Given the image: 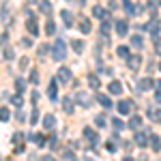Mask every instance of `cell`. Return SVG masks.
Listing matches in <instances>:
<instances>
[{"label":"cell","mask_w":161,"mask_h":161,"mask_svg":"<svg viewBox=\"0 0 161 161\" xmlns=\"http://www.w3.org/2000/svg\"><path fill=\"white\" fill-rule=\"evenodd\" d=\"M77 101H82V105H84V108H88V105H90V99H88L84 92H80V95H77Z\"/></svg>","instance_id":"f1b7e54d"},{"label":"cell","mask_w":161,"mask_h":161,"mask_svg":"<svg viewBox=\"0 0 161 161\" xmlns=\"http://www.w3.org/2000/svg\"><path fill=\"white\" fill-rule=\"evenodd\" d=\"M131 45H133L136 50H142V45H144L142 37H140V35H133V37H131Z\"/></svg>","instance_id":"ac0fdd59"},{"label":"cell","mask_w":161,"mask_h":161,"mask_svg":"<svg viewBox=\"0 0 161 161\" xmlns=\"http://www.w3.org/2000/svg\"><path fill=\"white\" fill-rule=\"evenodd\" d=\"M140 125H142V118H140V116H131L129 127H131V129H140Z\"/></svg>","instance_id":"cb8c5ba5"},{"label":"cell","mask_w":161,"mask_h":161,"mask_svg":"<svg viewBox=\"0 0 161 161\" xmlns=\"http://www.w3.org/2000/svg\"><path fill=\"white\" fill-rule=\"evenodd\" d=\"M62 110L67 112V114H73V101L69 99V97H64V99H62Z\"/></svg>","instance_id":"4fadbf2b"},{"label":"cell","mask_w":161,"mask_h":161,"mask_svg":"<svg viewBox=\"0 0 161 161\" xmlns=\"http://www.w3.org/2000/svg\"><path fill=\"white\" fill-rule=\"evenodd\" d=\"M47 95H50V99H56V97H58V86H56V82H52V84H50Z\"/></svg>","instance_id":"603a6c76"},{"label":"cell","mask_w":161,"mask_h":161,"mask_svg":"<svg viewBox=\"0 0 161 161\" xmlns=\"http://www.w3.org/2000/svg\"><path fill=\"white\" fill-rule=\"evenodd\" d=\"M133 142H136L137 146H146V144H148V142H146V133H136V140H133Z\"/></svg>","instance_id":"7402d4cb"},{"label":"cell","mask_w":161,"mask_h":161,"mask_svg":"<svg viewBox=\"0 0 161 161\" xmlns=\"http://www.w3.org/2000/svg\"><path fill=\"white\" fill-rule=\"evenodd\" d=\"M84 137H86V140L90 142V144H97V142H99V137H97V133H95V131H92L90 127H86V129H84Z\"/></svg>","instance_id":"ba28073f"},{"label":"cell","mask_w":161,"mask_h":161,"mask_svg":"<svg viewBox=\"0 0 161 161\" xmlns=\"http://www.w3.org/2000/svg\"><path fill=\"white\" fill-rule=\"evenodd\" d=\"M127 30H129L127 19H118V22H116V32H118L120 37H125V35H127Z\"/></svg>","instance_id":"9c48e42d"},{"label":"cell","mask_w":161,"mask_h":161,"mask_svg":"<svg viewBox=\"0 0 161 161\" xmlns=\"http://www.w3.org/2000/svg\"><path fill=\"white\" fill-rule=\"evenodd\" d=\"M116 54H118V56H127V54H129V47H125V45H120V47H118V50H116Z\"/></svg>","instance_id":"836d02e7"},{"label":"cell","mask_w":161,"mask_h":161,"mask_svg":"<svg viewBox=\"0 0 161 161\" xmlns=\"http://www.w3.org/2000/svg\"><path fill=\"white\" fill-rule=\"evenodd\" d=\"M41 11H45V13H50V2H41V7H39Z\"/></svg>","instance_id":"ab89813d"},{"label":"cell","mask_w":161,"mask_h":161,"mask_svg":"<svg viewBox=\"0 0 161 161\" xmlns=\"http://www.w3.org/2000/svg\"><path fill=\"white\" fill-rule=\"evenodd\" d=\"M60 15H62V19H64V26L71 28V26H73V13H71V11H62Z\"/></svg>","instance_id":"9a60e30c"},{"label":"cell","mask_w":161,"mask_h":161,"mask_svg":"<svg viewBox=\"0 0 161 161\" xmlns=\"http://www.w3.org/2000/svg\"><path fill=\"white\" fill-rule=\"evenodd\" d=\"M148 118H153V120H157V123L161 125V108H157V110H150V112H148Z\"/></svg>","instance_id":"44dd1931"},{"label":"cell","mask_w":161,"mask_h":161,"mask_svg":"<svg viewBox=\"0 0 161 161\" xmlns=\"http://www.w3.org/2000/svg\"><path fill=\"white\" fill-rule=\"evenodd\" d=\"M30 140H32L37 146H43V144H45V136H43V133H35V136H30Z\"/></svg>","instance_id":"d6986e66"},{"label":"cell","mask_w":161,"mask_h":161,"mask_svg":"<svg viewBox=\"0 0 161 161\" xmlns=\"http://www.w3.org/2000/svg\"><path fill=\"white\" fill-rule=\"evenodd\" d=\"M50 146H52L54 150L58 148V140H56V137H52V140H50Z\"/></svg>","instance_id":"b9f144b4"},{"label":"cell","mask_w":161,"mask_h":161,"mask_svg":"<svg viewBox=\"0 0 161 161\" xmlns=\"http://www.w3.org/2000/svg\"><path fill=\"white\" fill-rule=\"evenodd\" d=\"M4 58H13V50H11V47L4 50Z\"/></svg>","instance_id":"ee69618b"},{"label":"cell","mask_w":161,"mask_h":161,"mask_svg":"<svg viewBox=\"0 0 161 161\" xmlns=\"http://www.w3.org/2000/svg\"><path fill=\"white\" fill-rule=\"evenodd\" d=\"M22 140H24V133H15V136H13V142H15V144H17V153H22V148H24V146H22Z\"/></svg>","instance_id":"ffe728a7"},{"label":"cell","mask_w":161,"mask_h":161,"mask_svg":"<svg viewBox=\"0 0 161 161\" xmlns=\"http://www.w3.org/2000/svg\"><path fill=\"white\" fill-rule=\"evenodd\" d=\"M127 64H129V69H131V73H137V69H140V64H142V56H131L129 60H127Z\"/></svg>","instance_id":"3957f363"},{"label":"cell","mask_w":161,"mask_h":161,"mask_svg":"<svg viewBox=\"0 0 161 161\" xmlns=\"http://www.w3.org/2000/svg\"><path fill=\"white\" fill-rule=\"evenodd\" d=\"M28 2H32V4H35V2H37V0H28Z\"/></svg>","instance_id":"7dc6e473"},{"label":"cell","mask_w":161,"mask_h":161,"mask_svg":"<svg viewBox=\"0 0 161 161\" xmlns=\"http://www.w3.org/2000/svg\"><path fill=\"white\" fill-rule=\"evenodd\" d=\"M110 26H112L110 19H103V24H101V32H103V35H108V32H110Z\"/></svg>","instance_id":"f546056e"},{"label":"cell","mask_w":161,"mask_h":161,"mask_svg":"<svg viewBox=\"0 0 161 161\" xmlns=\"http://www.w3.org/2000/svg\"><path fill=\"white\" fill-rule=\"evenodd\" d=\"M71 45H73V50L77 52V54L84 50V41H80V39H73V43H71Z\"/></svg>","instance_id":"484cf974"},{"label":"cell","mask_w":161,"mask_h":161,"mask_svg":"<svg viewBox=\"0 0 161 161\" xmlns=\"http://www.w3.org/2000/svg\"><path fill=\"white\" fill-rule=\"evenodd\" d=\"M153 80L150 77H144V80H140V84H137V92H146V90H150L153 88Z\"/></svg>","instance_id":"5b68a950"},{"label":"cell","mask_w":161,"mask_h":161,"mask_svg":"<svg viewBox=\"0 0 161 161\" xmlns=\"http://www.w3.org/2000/svg\"><path fill=\"white\" fill-rule=\"evenodd\" d=\"M123 7H125V11L129 13V15H137V13H142V7H136V4H131V0H125Z\"/></svg>","instance_id":"277c9868"},{"label":"cell","mask_w":161,"mask_h":161,"mask_svg":"<svg viewBox=\"0 0 161 161\" xmlns=\"http://www.w3.org/2000/svg\"><path fill=\"white\" fill-rule=\"evenodd\" d=\"M108 90H110L112 95H120V92H123V84H120V82H112L110 86H108Z\"/></svg>","instance_id":"7c38bea8"},{"label":"cell","mask_w":161,"mask_h":161,"mask_svg":"<svg viewBox=\"0 0 161 161\" xmlns=\"http://www.w3.org/2000/svg\"><path fill=\"white\" fill-rule=\"evenodd\" d=\"M150 146H153V150L159 153V150H161V137L155 136V133H150Z\"/></svg>","instance_id":"8fae6325"},{"label":"cell","mask_w":161,"mask_h":161,"mask_svg":"<svg viewBox=\"0 0 161 161\" xmlns=\"http://www.w3.org/2000/svg\"><path fill=\"white\" fill-rule=\"evenodd\" d=\"M11 118V112L7 110V108H0V120L4 123V120H9Z\"/></svg>","instance_id":"4316f807"},{"label":"cell","mask_w":161,"mask_h":161,"mask_svg":"<svg viewBox=\"0 0 161 161\" xmlns=\"http://www.w3.org/2000/svg\"><path fill=\"white\" fill-rule=\"evenodd\" d=\"M88 86L92 88V90H97V88L101 86V82H99V77L97 75H88Z\"/></svg>","instance_id":"e0dca14e"},{"label":"cell","mask_w":161,"mask_h":161,"mask_svg":"<svg viewBox=\"0 0 161 161\" xmlns=\"http://www.w3.org/2000/svg\"><path fill=\"white\" fill-rule=\"evenodd\" d=\"M159 101H161V97H159Z\"/></svg>","instance_id":"c3c4849f"},{"label":"cell","mask_w":161,"mask_h":161,"mask_svg":"<svg viewBox=\"0 0 161 161\" xmlns=\"http://www.w3.org/2000/svg\"><path fill=\"white\" fill-rule=\"evenodd\" d=\"M30 82H32V84H37V82H39V75H37V71H32V75H30Z\"/></svg>","instance_id":"7bdbcfd3"},{"label":"cell","mask_w":161,"mask_h":161,"mask_svg":"<svg viewBox=\"0 0 161 161\" xmlns=\"http://www.w3.org/2000/svg\"><path fill=\"white\" fill-rule=\"evenodd\" d=\"M62 157H64V159H75L73 150H62Z\"/></svg>","instance_id":"d590c367"},{"label":"cell","mask_w":161,"mask_h":161,"mask_svg":"<svg viewBox=\"0 0 161 161\" xmlns=\"http://www.w3.org/2000/svg\"><path fill=\"white\" fill-rule=\"evenodd\" d=\"M26 28H28V32H30L32 37L39 35V26H37V19H35V17H30V19L26 22Z\"/></svg>","instance_id":"52a82bcc"},{"label":"cell","mask_w":161,"mask_h":161,"mask_svg":"<svg viewBox=\"0 0 161 161\" xmlns=\"http://www.w3.org/2000/svg\"><path fill=\"white\" fill-rule=\"evenodd\" d=\"M95 123H97V127H105V116H103V114H99V116L95 118Z\"/></svg>","instance_id":"d6a6232c"},{"label":"cell","mask_w":161,"mask_h":161,"mask_svg":"<svg viewBox=\"0 0 161 161\" xmlns=\"http://www.w3.org/2000/svg\"><path fill=\"white\" fill-rule=\"evenodd\" d=\"M112 125H114V129H116V131H123V129H125V123L120 120V118H114Z\"/></svg>","instance_id":"83f0119b"},{"label":"cell","mask_w":161,"mask_h":161,"mask_svg":"<svg viewBox=\"0 0 161 161\" xmlns=\"http://www.w3.org/2000/svg\"><path fill=\"white\" fill-rule=\"evenodd\" d=\"M45 54H47V47H45V45H41V47H39V56H41V58H45Z\"/></svg>","instance_id":"60d3db41"},{"label":"cell","mask_w":161,"mask_h":161,"mask_svg":"<svg viewBox=\"0 0 161 161\" xmlns=\"http://www.w3.org/2000/svg\"><path fill=\"white\" fill-rule=\"evenodd\" d=\"M155 2H157V4H159V7H161V0H155Z\"/></svg>","instance_id":"bcb514c9"},{"label":"cell","mask_w":161,"mask_h":161,"mask_svg":"<svg viewBox=\"0 0 161 161\" xmlns=\"http://www.w3.org/2000/svg\"><path fill=\"white\" fill-rule=\"evenodd\" d=\"M52 58H54V60H64V58H67V45H64V41H62V39H58V41L54 43Z\"/></svg>","instance_id":"6da1fadb"},{"label":"cell","mask_w":161,"mask_h":161,"mask_svg":"<svg viewBox=\"0 0 161 161\" xmlns=\"http://www.w3.org/2000/svg\"><path fill=\"white\" fill-rule=\"evenodd\" d=\"M54 30H56V26H54V22H47V24H45V32H47V35H52Z\"/></svg>","instance_id":"e575fe53"},{"label":"cell","mask_w":161,"mask_h":161,"mask_svg":"<svg viewBox=\"0 0 161 161\" xmlns=\"http://www.w3.org/2000/svg\"><path fill=\"white\" fill-rule=\"evenodd\" d=\"M155 50H157V54L161 56V39L159 37H155Z\"/></svg>","instance_id":"74e56055"},{"label":"cell","mask_w":161,"mask_h":161,"mask_svg":"<svg viewBox=\"0 0 161 161\" xmlns=\"http://www.w3.org/2000/svg\"><path fill=\"white\" fill-rule=\"evenodd\" d=\"M80 30H82L84 35H88V32L92 30V26H90V22H88L86 17H84V19H80Z\"/></svg>","instance_id":"2e32d148"},{"label":"cell","mask_w":161,"mask_h":161,"mask_svg":"<svg viewBox=\"0 0 161 161\" xmlns=\"http://www.w3.org/2000/svg\"><path fill=\"white\" fill-rule=\"evenodd\" d=\"M146 28H148V32L153 35V37H157V35H159V22H157V19H153Z\"/></svg>","instance_id":"5bb4252c"},{"label":"cell","mask_w":161,"mask_h":161,"mask_svg":"<svg viewBox=\"0 0 161 161\" xmlns=\"http://www.w3.org/2000/svg\"><path fill=\"white\" fill-rule=\"evenodd\" d=\"M97 101H99V103L103 105V108H112V101L108 99L105 95H97Z\"/></svg>","instance_id":"d4e9b609"},{"label":"cell","mask_w":161,"mask_h":161,"mask_svg":"<svg viewBox=\"0 0 161 161\" xmlns=\"http://www.w3.org/2000/svg\"><path fill=\"white\" fill-rule=\"evenodd\" d=\"M116 108H118V112H120V114H131V112H133V103H131V101H120V103H118V105H116Z\"/></svg>","instance_id":"8992f818"},{"label":"cell","mask_w":161,"mask_h":161,"mask_svg":"<svg viewBox=\"0 0 161 161\" xmlns=\"http://www.w3.org/2000/svg\"><path fill=\"white\" fill-rule=\"evenodd\" d=\"M15 88H17V92L22 95V92H24V88H26V82H24V80H17V82H15Z\"/></svg>","instance_id":"1f68e13d"},{"label":"cell","mask_w":161,"mask_h":161,"mask_svg":"<svg viewBox=\"0 0 161 161\" xmlns=\"http://www.w3.org/2000/svg\"><path fill=\"white\" fill-rule=\"evenodd\" d=\"M22 45H24V47H30V45H32V41H30V39H24V41H22Z\"/></svg>","instance_id":"f6af8a7d"},{"label":"cell","mask_w":161,"mask_h":161,"mask_svg":"<svg viewBox=\"0 0 161 161\" xmlns=\"http://www.w3.org/2000/svg\"><path fill=\"white\" fill-rule=\"evenodd\" d=\"M153 86L157 88V99H159V97H161V80H157V82H155Z\"/></svg>","instance_id":"f35d334b"},{"label":"cell","mask_w":161,"mask_h":161,"mask_svg":"<svg viewBox=\"0 0 161 161\" xmlns=\"http://www.w3.org/2000/svg\"><path fill=\"white\" fill-rule=\"evenodd\" d=\"M37 120H39V110H32V116H30V123H32V125H37Z\"/></svg>","instance_id":"8d00e7d4"},{"label":"cell","mask_w":161,"mask_h":161,"mask_svg":"<svg viewBox=\"0 0 161 161\" xmlns=\"http://www.w3.org/2000/svg\"><path fill=\"white\" fill-rule=\"evenodd\" d=\"M56 80H58V82H62V84H67V82L71 80V71H69L67 67L58 69V71H56Z\"/></svg>","instance_id":"7a4b0ae2"},{"label":"cell","mask_w":161,"mask_h":161,"mask_svg":"<svg viewBox=\"0 0 161 161\" xmlns=\"http://www.w3.org/2000/svg\"><path fill=\"white\" fill-rule=\"evenodd\" d=\"M11 103L15 105V108H19V105L24 103V101H22V95H13V97H11Z\"/></svg>","instance_id":"4dcf8cb0"},{"label":"cell","mask_w":161,"mask_h":161,"mask_svg":"<svg viewBox=\"0 0 161 161\" xmlns=\"http://www.w3.org/2000/svg\"><path fill=\"white\" fill-rule=\"evenodd\" d=\"M54 125H56V118H54V114H45V116H43V127H45V129H52Z\"/></svg>","instance_id":"30bf717a"}]
</instances>
